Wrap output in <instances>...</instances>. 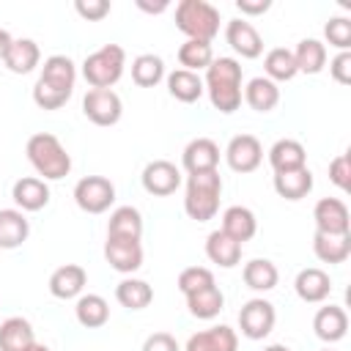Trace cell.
<instances>
[{
    "mask_svg": "<svg viewBox=\"0 0 351 351\" xmlns=\"http://www.w3.org/2000/svg\"><path fill=\"white\" fill-rule=\"evenodd\" d=\"M203 88L211 99V107L230 115L241 107V66L236 58H214L206 69Z\"/></svg>",
    "mask_w": 351,
    "mask_h": 351,
    "instance_id": "6da1fadb",
    "label": "cell"
},
{
    "mask_svg": "<svg viewBox=\"0 0 351 351\" xmlns=\"http://www.w3.org/2000/svg\"><path fill=\"white\" fill-rule=\"evenodd\" d=\"M25 151H27V162L33 165V170L38 173V178H44V181H60V178H66L71 173V156H69V151L49 132H36L27 140Z\"/></svg>",
    "mask_w": 351,
    "mask_h": 351,
    "instance_id": "7a4b0ae2",
    "label": "cell"
},
{
    "mask_svg": "<svg viewBox=\"0 0 351 351\" xmlns=\"http://www.w3.org/2000/svg\"><path fill=\"white\" fill-rule=\"evenodd\" d=\"M222 197V178L217 170L211 173H192L186 176V192H184V211L195 222H208L219 211Z\"/></svg>",
    "mask_w": 351,
    "mask_h": 351,
    "instance_id": "3957f363",
    "label": "cell"
},
{
    "mask_svg": "<svg viewBox=\"0 0 351 351\" xmlns=\"http://www.w3.org/2000/svg\"><path fill=\"white\" fill-rule=\"evenodd\" d=\"M176 27L195 41H211L219 33V8L208 0H181L176 5Z\"/></svg>",
    "mask_w": 351,
    "mask_h": 351,
    "instance_id": "277c9868",
    "label": "cell"
},
{
    "mask_svg": "<svg viewBox=\"0 0 351 351\" xmlns=\"http://www.w3.org/2000/svg\"><path fill=\"white\" fill-rule=\"evenodd\" d=\"M126 52L121 44H104L82 60V77L90 88H112L123 77Z\"/></svg>",
    "mask_w": 351,
    "mask_h": 351,
    "instance_id": "5b68a950",
    "label": "cell"
},
{
    "mask_svg": "<svg viewBox=\"0 0 351 351\" xmlns=\"http://www.w3.org/2000/svg\"><path fill=\"white\" fill-rule=\"evenodd\" d=\"M74 203L85 214H104L115 203V184L104 176H85L74 184Z\"/></svg>",
    "mask_w": 351,
    "mask_h": 351,
    "instance_id": "8992f818",
    "label": "cell"
},
{
    "mask_svg": "<svg viewBox=\"0 0 351 351\" xmlns=\"http://www.w3.org/2000/svg\"><path fill=\"white\" fill-rule=\"evenodd\" d=\"M274 324H277V310H274V304L269 299L255 296V299L244 302V307L239 310V329H241V335L247 340L269 337Z\"/></svg>",
    "mask_w": 351,
    "mask_h": 351,
    "instance_id": "52a82bcc",
    "label": "cell"
},
{
    "mask_svg": "<svg viewBox=\"0 0 351 351\" xmlns=\"http://www.w3.org/2000/svg\"><path fill=\"white\" fill-rule=\"evenodd\" d=\"M82 112L96 126H115L123 115V101L112 88H90L82 99Z\"/></svg>",
    "mask_w": 351,
    "mask_h": 351,
    "instance_id": "ba28073f",
    "label": "cell"
},
{
    "mask_svg": "<svg viewBox=\"0 0 351 351\" xmlns=\"http://www.w3.org/2000/svg\"><path fill=\"white\" fill-rule=\"evenodd\" d=\"M225 162L233 173H252L263 162V145L255 134H236L225 148Z\"/></svg>",
    "mask_w": 351,
    "mask_h": 351,
    "instance_id": "9c48e42d",
    "label": "cell"
},
{
    "mask_svg": "<svg viewBox=\"0 0 351 351\" xmlns=\"http://www.w3.org/2000/svg\"><path fill=\"white\" fill-rule=\"evenodd\" d=\"M140 181H143V189L148 195L167 197V195H173L181 186V170L173 162H167V159H154V162H148L143 167Z\"/></svg>",
    "mask_w": 351,
    "mask_h": 351,
    "instance_id": "30bf717a",
    "label": "cell"
},
{
    "mask_svg": "<svg viewBox=\"0 0 351 351\" xmlns=\"http://www.w3.org/2000/svg\"><path fill=\"white\" fill-rule=\"evenodd\" d=\"M313 219H315V230L318 233H332V236H346L351 233V217H348V206L340 197H321L313 208Z\"/></svg>",
    "mask_w": 351,
    "mask_h": 351,
    "instance_id": "8fae6325",
    "label": "cell"
},
{
    "mask_svg": "<svg viewBox=\"0 0 351 351\" xmlns=\"http://www.w3.org/2000/svg\"><path fill=\"white\" fill-rule=\"evenodd\" d=\"M225 41L230 44V49H233L236 55H241V58H247V60L261 58V52H263V38H261V33L255 30V25H252L250 19H241V16H236V19H230V22L225 25Z\"/></svg>",
    "mask_w": 351,
    "mask_h": 351,
    "instance_id": "7c38bea8",
    "label": "cell"
},
{
    "mask_svg": "<svg viewBox=\"0 0 351 351\" xmlns=\"http://www.w3.org/2000/svg\"><path fill=\"white\" fill-rule=\"evenodd\" d=\"M104 261L121 274H134L143 266V244L134 239H110L107 236Z\"/></svg>",
    "mask_w": 351,
    "mask_h": 351,
    "instance_id": "4fadbf2b",
    "label": "cell"
},
{
    "mask_svg": "<svg viewBox=\"0 0 351 351\" xmlns=\"http://www.w3.org/2000/svg\"><path fill=\"white\" fill-rule=\"evenodd\" d=\"M181 165L189 176L192 173H211L219 165V145L211 137H195L186 143V148L181 154Z\"/></svg>",
    "mask_w": 351,
    "mask_h": 351,
    "instance_id": "5bb4252c",
    "label": "cell"
},
{
    "mask_svg": "<svg viewBox=\"0 0 351 351\" xmlns=\"http://www.w3.org/2000/svg\"><path fill=\"white\" fill-rule=\"evenodd\" d=\"M293 291H296V296H299L302 302H307V304H321V302H326L329 293H332V280H329V274H326L324 269L310 266V269H302V271L296 274Z\"/></svg>",
    "mask_w": 351,
    "mask_h": 351,
    "instance_id": "9a60e30c",
    "label": "cell"
},
{
    "mask_svg": "<svg viewBox=\"0 0 351 351\" xmlns=\"http://www.w3.org/2000/svg\"><path fill=\"white\" fill-rule=\"evenodd\" d=\"M11 197L19 211H41L49 203V184L38 176H25V178L14 181Z\"/></svg>",
    "mask_w": 351,
    "mask_h": 351,
    "instance_id": "2e32d148",
    "label": "cell"
},
{
    "mask_svg": "<svg viewBox=\"0 0 351 351\" xmlns=\"http://www.w3.org/2000/svg\"><path fill=\"white\" fill-rule=\"evenodd\" d=\"M236 348H239V335L228 324L195 332L184 346V351H236Z\"/></svg>",
    "mask_w": 351,
    "mask_h": 351,
    "instance_id": "e0dca14e",
    "label": "cell"
},
{
    "mask_svg": "<svg viewBox=\"0 0 351 351\" xmlns=\"http://www.w3.org/2000/svg\"><path fill=\"white\" fill-rule=\"evenodd\" d=\"M85 282H88V271L80 263H66L49 274V293L55 299H77L82 296Z\"/></svg>",
    "mask_w": 351,
    "mask_h": 351,
    "instance_id": "ac0fdd59",
    "label": "cell"
},
{
    "mask_svg": "<svg viewBox=\"0 0 351 351\" xmlns=\"http://www.w3.org/2000/svg\"><path fill=\"white\" fill-rule=\"evenodd\" d=\"M313 329H315V337L324 340V343H337L346 337L348 332V313L337 304H326L315 313L313 318Z\"/></svg>",
    "mask_w": 351,
    "mask_h": 351,
    "instance_id": "d6986e66",
    "label": "cell"
},
{
    "mask_svg": "<svg viewBox=\"0 0 351 351\" xmlns=\"http://www.w3.org/2000/svg\"><path fill=\"white\" fill-rule=\"evenodd\" d=\"M222 233H228L233 241L244 244L250 241L255 233H258V219L252 214V208L247 206H228L222 211V225H219Z\"/></svg>",
    "mask_w": 351,
    "mask_h": 351,
    "instance_id": "ffe728a7",
    "label": "cell"
},
{
    "mask_svg": "<svg viewBox=\"0 0 351 351\" xmlns=\"http://www.w3.org/2000/svg\"><path fill=\"white\" fill-rule=\"evenodd\" d=\"M269 165H271L274 173H288V170L307 167V151L299 140L282 137L269 148Z\"/></svg>",
    "mask_w": 351,
    "mask_h": 351,
    "instance_id": "44dd1931",
    "label": "cell"
},
{
    "mask_svg": "<svg viewBox=\"0 0 351 351\" xmlns=\"http://www.w3.org/2000/svg\"><path fill=\"white\" fill-rule=\"evenodd\" d=\"M241 250H244V244L233 241V239H230L228 233H222L219 228L206 236V255H208L211 263H217V266H222V269L239 266V263H241Z\"/></svg>",
    "mask_w": 351,
    "mask_h": 351,
    "instance_id": "7402d4cb",
    "label": "cell"
},
{
    "mask_svg": "<svg viewBox=\"0 0 351 351\" xmlns=\"http://www.w3.org/2000/svg\"><path fill=\"white\" fill-rule=\"evenodd\" d=\"M36 343L33 324L22 315H11L0 324V351H27Z\"/></svg>",
    "mask_w": 351,
    "mask_h": 351,
    "instance_id": "603a6c76",
    "label": "cell"
},
{
    "mask_svg": "<svg viewBox=\"0 0 351 351\" xmlns=\"http://www.w3.org/2000/svg\"><path fill=\"white\" fill-rule=\"evenodd\" d=\"M30 222L19 208H0V250H16L27 241Z\"/></svg>",
    "mask_w": 351,
    "mask_h": 351,
    "instance_id": "cb8c5ba5",
    "label": "cell"
},
{
    "mask_svg": "<svg viewBox=\"0 0 351 351\" xmlns=\"http://www.w3.org/2000/svg\"><path fill=\"white\" fill-rule=\"evenodd\" d=\"M5 69L11 74H30L38 63H41V49L33 38H14L5 58H3Z\"/></svg>",
    "mask_w": 351,
    "mask_h": 351,
    "instance_id": "d4e9b609",
    "label": "cell"
},
{
    "mask_svg": "<svg viewBox=\"0 0 351 351\" xmlns=\"http://www.w3.org/2000/svg\"><path fill=\"white\" fill-rule=\"evenodd\" d=\"M241 99L255 110V112H271L280 104V85L271 82L269 77H252L247 88L241 90Z\"/></svg>",
    "mask_w": 351,
    "mask_h": 351,
    "instance_id": "484cf974",
    "label": "cell"
},
{
    "mask_svg": "<svg viewBox=\"0 0 351 351\" xmlns=\"http://www.w3.org/2000/svg\"><path fill=\"white\" fill-rule=\"evenodd\" d=\"M107 236L110 239H143V214L134 206H118L112 208L107 219Z\"/></svg>",
    "mask_w": 351,
    "mask_h": 351,
    "instance_id": "4316f807",
    "label": "cell"
},
{
    "mask_svg": "<svg viewBox=\"0 0 351 351\" xmlns=\"http://www.w3.org/2000/svg\"><path fill=\"white\" fill-rule=\"evenodd\" d=\"M165 80H167V93H170L176 101H181V104H192V101H197V99L206 93L203 80H200V74H195V71L176 69V71L165 74Z\"/></svg>",
    "mask_w": 351,
    "mask_h": 351,
    "instance_id": "83f0119b",
    "label": "cell"
},
{
    "mask_svg": "<svg viewBox=\"0 0 351 351\" xmlns=\"http://www.w3.org/2000/svg\"><path fill=\"white\" fill-rule=\"evenodd\" d=\"M274 192L285 200H302L313 192V173L310 167L288 170V173H274Z\"/></svg>",
    "mask_w": 351,
    "mask_h": 351,
    "instance_id": "f1b7e54d",
    "label": "cell"
},
{
    "mask_svg": "<svg viewBox=\"0 0 351 351\" xmlns=\"http://www.w3.org/2000/svg\"><path fill=\"white\" fill-rule=\"evenodd\" d=\"M313 252L321 263H346L351 255V233L346 236H332V233H318L313 236Z\"/></svg>",
    "mask_w": 351,
    "mask_h": 351,
    "instance_id": "f546056e",
    "label": "cell"
},
{
    "mask_svg": "<svg viewBox=\"0 0 351 351\" xmlns=\"http://www.w3.org/2000/svg\"><path fill=\"white\" fill-rule=\"evenodd\" d=\"M115 299L126 310H145L154 302V288L140 277H123L115 285Z\"/></svg>",
    "mask_w": 351,
    "mask_h": 351,
    "instance_id": "4dcf8cb0",
    "label": "cell"
},
{
    "mask_svg": "<svg viewBox=\"0 0 351 351\" xmlns=\"http://www.w3.org/2000/svg\"><path fill=\"white\" fill-rule=\"evenodd\" d=\"M74 315L85 329H99L110 321V304L99 293H82V296H77Z\"/></svg>",
    "mask_w": 351,
    "mask_h": 351,
    "instance_id": "1f68e13d",
    "label": "cell"
},
{
    "mask_svg": "<svg viewBox=\"0 0 351 351\" xmlns=\"http://www.w3.org/2000/svg\"><path fill=\"white\" fill-rule=\"evenodd\" d=\"M241 277H244V285L247 288L261 291V293L271 291L280 282V271H277V266L269 258H252V261H247L244 269H241Z\"/></svg>",
    "mask_w": 351,
    "mask_h": 351,
    "instance_id": "d6a6232c",
    "label": "cell"
},
{
    "mask_svg": "<svg viewBox=\"0 0 351 351\" xmlns=\"http://www.w3.org/2000/svg\"><path fill=\"white\" fill-rule=\"evenodd\" d=\"M186 307H189V313H192L195 318L211 321V318H217V315L222 313V307H225V293H222L219 285L214 282V285H208V288H203V291L189 293V296H186Z\"/></svg>",
    "mask_w": 351,
    "mask_h": 351,
    "instance_id": "836d02e7",
    "label": "cell"
},
{
    "mask_svg": "<svg viewBox=\"0 0 351 351\" xmlns=\"http://www.w3.org/2000/svg\"><path fill=\"white\" fill-rule=\"evenodd\" d=\"M293 60L299 74H321L326 66V44L318 38H302L293 49Z\"/></svg>",
    "mask_w": 351,
    "mask_h": 351,
    "instance_id": "e575fe53",
    "label": "cell"
},
{
    "mask_svg": "<svg viewBox=\"0 0 351 351\" xmlns=\"http://www.w3.org/2000/svg\"><path fill=\"white\" fill-rule=\"evenodd\" d=\"M41 80L63 88V90H71L74 93V82H77V66L69 55H49L41 66Z\"/></svg>",
    "mask_w": 351,
    "mask_h": 351,
    "instance_id": "d590c367",
    "label": "cell"
},
{
    "mask_svg": "<svg viewBox=\"0 0 351 351\" xmlns=\"http://www.w3.org/2000/svg\"><path fill=\"white\" fill-rule=\"evenodd\" d=\"M263 77H269L271 82H288L293 80L299 71H296V60H293V49H285V47H274L266 52L263 58Z\"/></svg>",
    "mask_w": 351,
    "mask_h": 351,
    "instance_id": "8d00e7d4",
    "label": "cell"
},
{
    "mask_svg": "<svg viewBox=\"0 0 351 351\" xmlns=\"http://www.w3.org/2000/svg\"><path fill=\"white\" fill-rule=\"evenodd\" d=\"M132 80L140 88H154L165 80V60L154 52H143L132 60Z\"/></svg>",
    "mask_w": 351,
    "mask_h": 351,
    "instance_id": "74e56055",
    "label": "cell"
},
{
    "mask_svg": "<svg viewBox=\"0 0 351 351\" xmlns=\"http://www.w3.org/2000/svg\"><path fill=\"white\" fill-rule=\"evenodd\" d=\"M214 60V49H211V41H195V38H186L181 47H178V63L181 69L186 71H200V69H208V63Z\"/></svg>",
    "mask_w": 351,
    "mask_h": 351,
    "instance_id": "f35d334b",
    "label": "cell"
},
{
    "mask_svg": "<svg viewBox=\"0 0 351 351\" xmlns=\"http://www.w3.org/2000/svg\"><path fill=\"white\" fill-rule=\"evenodd\" d=\"M69 99H71V90H63V88H58V85L41 80V77H38L36 85H33V101H36L41 110H60Z\"/></svg>",
    "mask_w": 351,
    "mask_h": 351,
    "instance_id": "ab89813d",
    "label": "cell"
},
{
    "mask_svg": "<svg viewBox=\"0 0 351 351\" xmlns=\"http://www.w3.org/2000/svg\"><path fill=\"white\" fill-rule=\"evenodd\" d=\"M208 285H214V274H211V269H206V266H186V269H181V274H178V291H181L184 296H189V293H195V291H203V288H208Z\"/></svg>",
    "mask_w": 351,
    "mask_h": 351,
    "instance_id": "60d3db41",
    "label": "cell"
},
{
    "mask_svg": "<svg viewBox=\"0 0 351 351\" xmlns=\"http://www.w3.org/2000/svg\"><path fill=\"white\" fill-rule=\"evenodd\" d=\"M324 38L337 47L340 52H348L351 47V19L348 16H329V22L324 25Z\"/></svg>",
    "mask_w": 351,
    "mask_h": 351,
    "instance_id": "b9f144b4",
    "label": "cell"
},
{
    "mask_svg": "<svg viewBox=\"0 0 351 351\" xmlns=\"http://www.w3.org/2000/svg\"><path fill=\"white\" fill-rule=\"evenodd\" d=\"M329 181H332L340 192H348V189H351V156H348V151H346V154H337V156L329 162Z\"/></svg>",
    "mask_w": 351,
    "mask_h": 351,
    "instance_id": "7bdbcfd3",
    "label": "cell"
},
{
    "mask_svg": "<svg viewBox=\"0 0 351 351\" xmlns=\"http://www.w3.org/2000/svg\"><path fill=\"white\" fill-rule=\"evenodd\" d=\"M110 8H112L110 0H77L74 3V11L88 22H101L110 14Z\"/></svg>",
    "mask_w": 351,
    "mask_h": 351,
    "instance_id": "ee69618b",
    "label": "cell"
},
{
    "mask_svg": "<svg viewBox=\"0 0 351 351\" xmlns=\"http://www.w3.org/2000/svg\"><path fill=\"white\" fill-rule=\"evenodd\" d=\"M329 74L340 85H351V52H337L329 60Z\"/></svg>",
    "mask_w": 351,
    "mask_h": 351,
    "instance_id": "f6af8a7d",
    "label": "cell"
},
{
    "mask_svg": "<svg viewBox=\"0 0 351 351\" xmlns=\"http://www.w3.org/2000/svg\"><path fill=\"white\" fill-rule=\"evenodd\" d=\"M140 351H181V346L170 332H154L145 337Z\"/></svg>",
    "mask_w": 351,
    "mask_h": 351,
    "instance_id": "bcb514c9",
    "label": "cell"
},
{
    "mask_svg": "<svg viewBox=\"0 0 351 351\" xmlns=\"http://www.w3.org/2000/svg\"><path fill=\"white\" fill-rule=\"evenodd\" d=\"M236 8L241 11V19L244 16H261L271 8V0H236Z\"/></svg>",
    "mask_w": 351,
    "mask_h": 351,
    "instance_id": "7dc6e473",
    "label": "cell"
},
{
    "mask_svg": "<svg viewBox=\"0 0 351 351\" xmlns=\"http://www.w3.org/2000/svg\"><path fill=\"white\" fill-rule=\"evenodd\" d=\"M137 8L145 11V14H165L170 8L167 0H159V3H148V0H137Z\"/></svg>",
    "mask_w": 351,
    "mask_h": 351,
    "instance_id": "c3c4849f",
    "label": "cell"
},
{
    "mask_svg": "<svg viewBox=\"0 0 351 351\" xmlns=\"http://www.w3.org/2000/svg\"><path fill=\"white\" fill-rule=\"evenodd\" d=\"M11 41H14V36L5 30V27H0V60L5 58V52H8V47H11Z\"/></svg>",
    "mask_w": 351,
    "mask_h": 351,
    "instance_id": "681fc988",
    "label": "cell"
},
{
    "mask_svg": "<svg viewBox=\"0 0 351 351\" xmlns=\"http://www.w3.org/2000/svg\"><path fill=\"white\" fill-rule=\"evenodd\" d=\"M263 351H291L288 346H282V343H271V346H266Z\"/></svg>",
    "mask_w": 351,
    "mask_h": 351,
    "instance_id": "f907efd6",
    "label": "cell"
},
{
    "mask_svg": "<svg viewBox=\"0 0 351 351\" xmlns=\"http://www.w3.org/2000/svg\"><path fill=\"white\" fill-rule=\"evenodd\" d=\"M27 351H52V348H49V346H44V343H38V340H36V343H33V346H30V348H27Z\"/></svg>",
    "mask_w": 351,
    "mask_h": 351,
    "instance_id": "816d5d0a",
    "label": "cell"
},
{
    "mask_svg": "<svg viewBox=\"0 0 351 351\" xmlns=\"http://www.w3.org/2000/svg\"><path fill=\"white\" fill-rule=\"evenodd\" d=\"M324 351H332V348H324Z\"/></svg>",
    "mask_w": 351,
    "mask_h": 351,
    "instance_id": "f5cc1de1",
    "label": "cell"
}]
</instances>
